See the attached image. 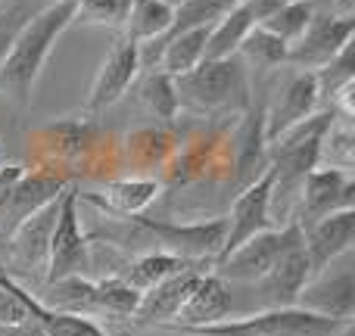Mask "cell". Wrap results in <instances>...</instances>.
<instances>
[{"label": "cell", "mask_w": 355, "mask_h": 336, "mask_svg": "<svg viewBox=\"0 0 355 336\" xmlns=\"http://www.w3.org/2000/svg\"><path fill=\"white\" fill-rule=\"evenodd\" d=\"M19 177H22V166H3L0 168V209H3L6 196H10V190L16 187Z\"/></svg>", "instance_id": "36"}, {"label": "cell", "mask_w": 355, "mask_h": 336, "mask_svg": "<svg viewBox=\"0 0 355 336\" xmlns=\"http://www.w3.org/2000/svg\"><path fill=\"white\" fill-rule=\"evenodd\" d=\"M352 35H355L352 19H340V16H334V12L315 16L312 22H309V28L290 44L287 66L302 69V72H318L340 50L349 47Z\"/></svg>", "instance_id": "7"}, {"label": "cell", "mask_w": 355, "mask_h": 336, "mask_svg": "<svg viewBox=\"0 0 355 336\" xmlns=\"http://www.w3.org/2000/svg\"><path fill=\"white\" fill-rule=\"evenodd\" d=\"M87 265H91V249H87V237L78 215V187H66L60 196V215H56L53 233H50L44 277L47 283H53L60 277L85 274Z\"/></svg>", "instance_id": "6"}, {"label": "cell", "mask_w": 355, "mask_h": 336, "mask_svg": "<svg viewBox=\"0 0 355 336\" xmlns=\"http://www.w3.org/2000/svg\"><path fill=\"white\" fill-rule=\"evenodd\" d=\"M300 243H302V227L296 224V221H290V224H284V227H265L256 237L243 240L234 252H227L221 262H215L218 265L215 274L225 277V281L252 283V281H259L284 252H290Z\"/></svg>", "instance_id": "5"}, {"label": "cell", "mask_w": 355, "mask_h": 336, "mask_svg": "<svg viewBox=\"0 0 355 336\" xmlns=\"http://www.w3.org/2000/svg\"><path fill=\"white\" fill-rule=\"evenodd\" d=\"M234 308L231 287L225 277L218 274H202L196 281V287L190 290V296L184 299V306L178 308L172 318V327L178 330H200V327H212L218 321H225Z\"/></svg>", "instance_id": "14"}, {"label": "cell", "mask_w": 355, "mask_h": 336, "mask_svg": "<svg viewBox=\"0 0 355 336\" xmlns=\"http://www.w3.org/2000/svg\"><path fill=\"white\" fill-rule=\"evenodd\" d=\"M28 16H31V10H28V6H22V3H16V6H10V10L0 12V62H3L6 50H10V44H12V37H16V31L22 28V22Z\"/></svg>", "instance_id": "34"}, {"label": "cell", "mask_w": 355, "mask_h": 336, "mask_svg": "<svg viewBox=\"0 0 355 336\" xmlns=\"http://www.w3.org/2000/svg\"><path fill=\"white\" fill-rule=\"evenodd\" d=\"M175 22V0H131L125 37L131 44L162 41Z\"/></svg>", "instance_id": "22"}, {"label": "cell", "mask_w": 355, "mask_h": 336, "mask_svg": "<svg viewBox=\"0 0 355 336\" xmlns=\"http://www.w3.org/2000/svg\"><path fill=\"white\" fill-rule=\"evenodd\" d=\"M256 25V12L246 0L234 3L218 22L209 25V35H206V53L202 60H225V56H237L240 44L243 37L250 35V28Z\"/></svg>", "instance_id": "21"}, {"label": "cell", "mask_w": 355, "mask_h": 336, "mask_svg": "<svg viewBox=\"0 0 355 336\" xmlns=\"http://www.w3.org/2000/svg\"><path fill=\"white\" fill-rule=\"evenodd\" d=\"M312 3H315V0H312Z\"/></svg>", "instance_id": "38"}, {"label": "cell", "mask_w": 355, "mask_h": 336, "mask_svg": "<svg viewBox=\"0 0 355 336\" xmlns=\"http://www.w3.org/2000/svg\"><path fill=\"white\" fill-rule=\"evenodd\" d=\"M352 243H355V209H340V212H331L324 218L312 221L309 227H302V249H306L312 271L324 268L327 262L349 252Z\"/></svg>", "instance_id": "13"}, {"label": "cell", "mask_w": 355, "mask_h": 336, "mask_svg": "<svg viewBox=\"0 0 355 336\" xmlns=\"http://www.w3.org/2000/svg\"><path fill=\"white\" fill-rule=\"evenodd\" d=\"M287 53H290V44L281 41L277 35H271L262 25H252L250 35L243 37V44L237 50L243 66L256 69V72H271L277 66H287Z\"/></svg>", "instance_id": "23"}, {"label": "cell", "mask_w": 355, "mask_h": 336, "mask_svg": "<svg viewBox=\"0 0 355 336\" xmlns=\"http://www.w3.org/2000/svg\"><path fill=\"white\" fill-rule=\"evenodd\" d=\"M296 306L321 318L352 321L355 315V252H343L327 262L324 268L312 271L306 287L296 296Z\"/></svg>", "instance_id": "4"}, {"label": "cell", "mask_w": 355, "mask_h": 336, "mask_svg": "<svg viewBox=\"0 0 355 336\" xmlns=\"http://www.w3.org/2000/svg\"><path fill=\"white\" fill-rule=\"evenodd\" d=\"M340 336H352V327H346V330H343V333H340Z\"/></svg>", "instance_id": "37"}, {"label": "cell", "mask_w": 355, "mask_h": 336, "mask_svg": "<svg viewBox=\"0 0 355 336\" xmlns=\"http://www.w3.org/2000/svg\"><path fill=\"white\" fill-rule=\"evenodd\" d=\"M271 187H275V175L271 168H265L256 181H250L243 190L237 193L231 212H227V231H225V243H221V252L215 262L234 252L243 240L256 237L259 231L271 227Z\"/></svg>", "instance_id": "9"}, {"label": "cell", "mask_w": 355, "mask_h": 336, "mask_svg": "<svg viewBox=\"0 0 355 336\" xmlns=\"http://www.w3.org/2000/svg\"><path fill=\"white\" fill-rule=\"evenodd\" d=\"M175 153V137L162 128H141L128 134V159L137 168L166 166V159Z\"/></svg>", "instance_id": "29"}, {"label": "cell", "mask_w": 355, "mask_h": 336, "mask_svg": "<svg viewBox=\"0 0 355 336\" xmlns=\"http://www.w3.org/2000/svg\"><path fill=\"white\" fill-rule=\"evenodd\" d=\"M318 166L352 171V166H355V131H352V118H343V116H337V112H334L331 125H327L324 137H321Z\"/></svg>", "instance_id": "24"}, {"label": "cell", "mask_w": 355, "mask_h": 336, "mask_svg": "<svg viewBox=\"0 0 355 336\" xmlns=\"http://www.w3.org/2000/svg\"><path fill=\"white\" fill-rule=\"evenodd\" d=\"M97 290H100V315L128 318V315L137 312L141 293H137L135 287H128L122 277H106V281H97Z\"/></svg>", "instance_id": "33"}, {"label": "cell", "mask_w": 355, "mask_h": 336, "mask_svg": "<svg viewBox=\"0 0 355 336\" xmlns=\"http://www.w3.org/2000/svg\"><path fill=\"white\" fill-rule=\"evenodd\" d=\"M69 25H75V0H53L25 19L0 62V97L16 106L31 103L37 78Z\"/></svg>", "instance_id": "1"}, {"label": "cell", "mask_w": 355, "mask_h": 336, "mask_svg": "<svg viewBox=\"0 0 355 336\" xmlns=\"http://www.w3.org/2000/svg\"><path fill=\"white\" fill-rule=\"evenodd\" d=\"M60 196H56V200H50L47 206H41L37 212H31L28 218H22L10 231L12 252H16V258L22 265H28V268H44V265H47L50 233H53L56 215H60Z\"/></svg>", "instance_id": "18"}, {"label": "cell", "mask_w": 355, "mask_h": 336, "mask_svg": "<svg viewBox=\"0 0 355 336\" xmlns=\"http://www.w3.org/2000/svg\"><path fill=\"white\" fill-rule=\"evenodd\" d=\"M190 262H184V258L172 256V252H147V256L135 258V262L128 265V271H125L122 281L128 283V287H135L137 293H147L150 287H156V283H162L166 277H172L175 271L187 268Z\"/></svg>", "instance_id": "26"}, {"label": "cell", "mask_w": 355, "mask_h": 336, "mask_svg": "<svg viewBox=\"0 0 355 336\" xmlns=\"http://www.w3.org/2000/svg\"><path fill=\"white\" fill-rule=\"evenodd\" d=\"M141 75V62H137V44H131L128 37L116 41V47L106 53V60L100 62L97 75L91 85V97H87V109L100 112L106 106L119 103L128 94V87Z\"/></svg>", "instance_id": "12"}, {"label": "cell", "mask_w": 355, "mask_h": 336, "mask_svg": "<svg viewBox=\"0 0 355 336\" xmlns=\"http://www.w3.org/2000/svg\"><path fill=\"white\" fill-rule=\"evenodd\" d=\"M22 296H25V306H28L31 318L41 321V327H44V333H47V336H106L91 318L53 312V308H47L41 299H35V296H31L25 287H22Z\"/></svg>", "instance_id": "25"}, {"label": "cell", "mask_w": 355, "mask_h": 336, "mask_svg": "<svg viewBox=\"0 0 355 336\" xmlns=\"http://www.w3.org/2000/svg\"><path fill=\"white\" fill-rule=\"evenodd\" d=\"M66 187L69 184L62 181V177L47 175V171H35V175H25L22 171V177L16 181V187L10 190L3 209H0V218H3V224H10V231H12L19 221L28 218V215L37 212L41 206H47L50 200H56Z\"/></svg>", "instance_id": "19"}, {"label": "cell", "mask_w": 355, "mask_h": 336, "mask_svg": "<svg viewBox=\"0 0 355 336\" xmlns=\"http://www.w3.org/2000/svg\"><path fill=\"white\" fill-rule=\"evenodd\" d=\"M141 103L147 106L150 116H156L159 122H172L178 118V109H181V100H178V87L175 78L159 69L147 72V78L141 81Z\"/></svg>", "instance_id": "28"}, {"label": "cell", "mask_w": 355, "mask_h": 336, "mask_svg": "<svg viewBox=\"0 0 355 336\" xmlns=\"http://www.w3.org/2000/svg\"><path fill=\"white\" fill-rule=\"evenodd\" d=\"M131 0H75V22L94 28H125Z\"/></svg>", "instance_id": "32"}, {"label": "cell", "mask_w": 355, "mask_h": 336, "mask_svg": "<svg viewBox=\"0 0 355 336\" xmlns=\"http://www.w3.org/2000/svg\"><path fill=\"white\" fill-rule=\"evenodd\" d=\"M321 103V87L315 72H302L293 69L290 75H284V81L275 87V100L265 106V137H277L287 128L300 125L302 118L315 116Z\"/></svg>", "instance_id": "8"}, {"label": "cell", "mask_w": 355, "mask_h": 336, "mask_svg": "<svg viewBox=\"0 0 355 336\" xmlns=\"http://www.w3.org/2000/svg\"><path fill=\"white\" fill-rule=\"evenodd\" d=\"M352 193H355V177L352 171L343 168H327V166H315L306 175L300 187V215H296V224L309 227L312 221L324 218L331 212H340V209H355L352 206Z\"/></svg>", "instance_id": "10"}, {"label": "cell", "mask_w": 355, "mask_h": 336, "mask_svg": "<svg viewBox=\"0 0 355 336\" xmlns=\"http://www.w3.org/2000/svg\"><path fill=\"white\" fill-rule=\"evenodd\" d=\"M0 336H47V333H44L37 318H25V321H19V324L0 327Z\"/></svg>", "instance_id": "35"}, {"label": "cell", "mask_w": 355, "mask_h": 336, "mask_svg": "<svg viewBox=\"0 0 355 336\" xmlns=\"http://www.w3.org/2000/svg\"><path fill=\"white\" fill-rule=\"evenodd\" d=\"M41 141L53 156L72 159V156H78L81 150L91 143V125L75 122V118H66V122L47 125V128L41 131Z\"/></svg>", "instance_id": "31"}, {"label": "cell", "mask_w": 355, "mask_h": 336, "mask_svg": "<svg viewBox=\"0 0 355 336\" xmlns=\"http://www.w3.org/2000/svg\"><path fill=\"white\" fill-rule=\"evenodd\" d=\"M202 277L200 268H181L172 277H166L162 283L150 287L147 293H141L135 318L150 321V324H172V318L178 315V308L184 306V299L190 296V290L196 287V281Z\"/></svg>", "instance_id": "17"}, {"label": "cell", "mask_w": 355, "mask_h": 336, "mask_svg": "<svg viewBox=\"0 0 355 336\" xmlns=\"http://www.w3.org/2000/svg\"><path fill=\"white\" fill-rule=\"evenodd\" d=\"M234 3H240V0H175V22L168 28V35H178V31L187 28H206V25L218 22Z\"/></svg>", "instance_id": "30"}, {"label": "cell", "mask_w": 355, "mask_h": 336, "mask_svg": "<svg viewBox=\"0 0 355 336\" xmlns=\"http://www.w3.org/2000/svg\"><path fill=\"white\" fill-rule=\"evenodd\" d=\"M352 327V321H334L312 315L300 306L287 308H265V312L246 315V318H225L212 327L184 330L193 336H340Z\"/></svg>", "instance_id": "3"}, {"label": "cell", "mask_w": 355, "mask_h": 336, "mask_svg": "<svg viewBox=\"0 0 355 336\" xmlns=\"http://www.w3.org/2000/svg\"><path fill=\"white\" fill-rule=\"evenodd\" d=\"M156 240L162 243V252L184 258V262H200V258H218L221 243H225L227 221H193V224H172V221H153L137 218Z\"/></svg>", "instance_id": "11"}, {"label": "cell", "mask_w": 355, "mask_h": 336, "mask_svg": "<svg viewBox=\"0 0 355 336\" xmlns=\"http://www.w3.org/2000/svg\"><path fill=\"white\" fill-rule=\"evenodd\" d=\"M309 274H312V268H309L306 249H302V243H300L290 252H284V256L252 283L259 287V299L265 302V308H287V306H296V296L306 287Z\"/></svg>", "instance_id": "15"}, {"label": "cell", "mask_w": 355, "mask_h": 336, "mask_svg": "<svg viewBox=\"0 0 355 336\" xmlns=\"http://www.w3.org/2000/svg\"><path fill=\"white\" fill-rule=\"evenodd\" d=\"M175 87L181 106H193V109L202 112H221V109L246 112L252 106L250 69L243 66L240 56L202 60L196 69L178 75Z\"/></svg>", "instance_id": "2"}, {"label": "cell", "mask_w": 355, "mask_h": 336, "mask_svg": "<svg viewBox=\"0 0 355 336\" xmlns=\"http://www.w3.org/2000/svg\"><path fill=\"white\" fill-rule=\"evenodd\" d=\"M268 168V137H265V106L243 112V122L234 137V175L237 181L250 184Z\"/></svg>", "instance_id": "16"}, {"label": "cell", "mask_w": 355, "mask_h": 336, "mask_svg": "<svg viewBox=\"0 0 355 336\" xmlns=\"http://www.w3.org/2000/svg\"><path fill=\"white\" fill-rule=\"evenodd\" d=\"M162 193L159 181L147 175H135V177H119L110 181L97 196H91V202H97L100 209L112 215H141L150 202H156Z\"/></svg>", "instance_id": "20"}, {"label": "cell", "mask_w": 355, "mask_h": 336, "mask_svg": "<svg viewBox=\"0 0 355 336\" xmlns=\"http://www.w3.org/2000/svg\"><path fill=\"white\" fill-rule=\"evenodd\" d=\"M315 16H318V10H315L312 0H284V3L277 6L271 16H265L259 25L268 28L271 35H277L281 41L293 44L296 37L309 28V22H312Z\"/></svg>", "instance_id": "27"}]
</instances>
